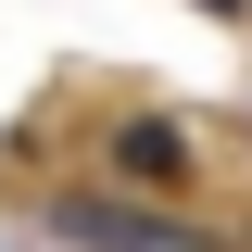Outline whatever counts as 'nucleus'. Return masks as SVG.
I'll list each match as a JSON object with an SVG mask.
<instances>
[{
	"label": "nucleus",
	"mask_w": 252,
	"mask_h": 252,
	"mask_svg": "<svg viewBox=\"0 0 252 252\" xmlns=\"http://www.w3.org/2000/svg\"><path fill=\"white\" fill-rule=\"evenodd\" d=\"M202 13H240V0H202Z\"/></svg>",
	"instance_id": "obj_3"
},
{
	"label": "nucleus",
	"mask_w": 252,
	"mask_h": 252,
	"mask_svg": "<svg viewBox=\"0 0 252 252\" xmlns=\"http://www.w3.org/2000/svg\"><path fill=\"white\" fill-rule=\"evenodd\" d=\"M126 164H139V177H189V139L177 126H126Z\"/></svg>",
	"instance_id": "obj_2"
},
{
	"label": "nucleus",
	"mask_w": 252,
	"mask_h": 252,
	"mask_svg": "<svg viewBox=\"0 0 252 252\" xmlns=\"http://www.w3.org/2000/svg\"><path fill=\"white\" fill-rule=\"evenodd\" d=\"M51 240H76V252H202V240H177V227L126 215V202H51Z\"/></svg>",
	"instance_id": "obj_1"
}]
</instances>
